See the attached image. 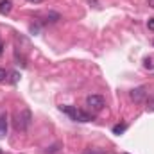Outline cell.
<instances>
[{
    "label": "cell",
    "mask_w": 154,
    "mask_h": 154,
    "mask_svg": "<svg viewBox=\"0 0 154 154\" xmlns=\"http://www.w3.org/2000/svg\"><path fill=\"white\" fill-rule=\"evenodd\" d=\"M5 79H7V72H5L4 68H0V82H2V81H5Z\"/></svg>",
    "instance_id": "8"
},
{
    "label": "cell",
    "mask_w": 154,
    "mask_h": 154,
    "mask_svg": "<svg viewBox=\"0 0 154 154\" xmlns=\"http://www.w3.org/2000/svg\"><path fill=\"white\" fill-rule=\"evenodd\" d=\"M147 27H149L151 31H154V18H149V22H147Z\"/></svg>",
    "instance_id": "9"
},
{
    "label": "cell",
    "mask_w": 154,
    "mask_h": 154,
    "mask_svg": "<svg viewBox=\"0 0 154 154\" xmlns=\"http://www.w3.org/2000/svg\"><path fill=\"white\" fill-rule=\"evenodd\" d=\"M125 154H127V152H125Z\"/></svg>",
    "instance_id": "15"
},
{
    "label": "cell",
    "mask_w": 154,
    "mask_h": 154,
    "mask_svg": "<svg viewBox=\"0 0 154 154\" xmlns=\"http://www.w3.org/2000/svg\"><path fill=\"white\" fill-rule=\"evenodd\" d=\"M145 97H147V90H145V86H138V88H134V90L131 91V99H133L134 102H143Z\"/></svg>",
    "instance_id": "4"
},
{
    "label": "cell",
    "mask_w": 154,
    "mask_h": 154,
    "mask_svg": "<svg viewBox=\"0 0 154 154\" xmlns=\"http://www.w3.org/2000/svg\"><path fill=\"white\" fill-rule=\"evenodd\" d=\"M86 104H88V108H90L91 111H100V109L106 106L102 95H90V97L86 99Z\"/></svg>",
    "instance_id": "3"
},
{
    "label": "cell",
    "mask_w": 154,
    "mask_h": 154,
    "mask_svg": "<svg viewBox=\"0 0 154 154\" xmlns=\"http://www.w3.org/2000/svg\"><path fill=\"white\" fill-rule=\"evenodd\" d=\"M2 48H4V45H2V41H0V56H2Z\"/></svg>",
    "instance_id": "13"
},
{
    "label": "cell",
    "mask_w": 154,
    "mask_h": 154,
    "mask_svg": "<svg viewBox=\"0 0 154 154\" xmlns=\"http://www.w3.org/2000/svg\"><path fill=\"white\" fill-rule=\"evenodd\" d=\"M31 122H32V115H31V109H22L18 115H16V129L18 131H27L31 127Z\"/></svg>",
    "instance_id": "1"
},
{
    "label": "cell",
    "mask_w": 154,
    "mask_h": 154,
    "mask_svg": "<svg viewBox=\"0 0 154 154\" xmlns=\"http://www.w3.org/2000/svg\"><path fill=\"white\" fill-rule=\"evenodd\" d=\"M125 127H127L125 124H120V125H115V127H113V133H115V134H120V133H124V131H125Z\"/></svg>",
    "instance_id": "7"
},
{
    "label": "cell",
    "mask_w": 154,
    "mask_h": 154,
    "mask_svg": "<svg viewBox=\"0 0 154 154\" xmlns=\"http://www.w3.org/2000/svg\"><path fill=\"white\" fill-rule=\"evenodd\" d=\"M61 111H65L66 115H70L74 120H79V122H90L91 116L81 109H75V108H70V106H61Z\"/></svg>",
    "instance_id": "2"
},
{
    "label": "cell",
    "mask_w": 154,
    "mask_h": 154,
    "mask_svg": "<svg viewBox=\"0 0 154 154\" xmlns=\"http://www.w3.org/2000/svg\"><path fill=\"white\" fill-rule=\"evenodd\" d=\"M149 7H152L154 9V0H149Z\"/></svg>",
    "instance_id": "11"
},
{
    "label": "cell",
    "mask_w": 154,
    "mask_h": 154,
    "mask_svg": "<svg viewBox=\"0 0 154 154\" xmlns=\"http://www.w3.org/2000/svg\"><path fill=\"white\" fill-rule=\"evenodd\" d=\"M152 108H154V102H152Z\"/></svg>",
    "instance_id": "14"
},
{
    "label": "cell",
    "mask_w": 154,
    "mask_h": 154,
    "mask_svg": "<svg viewBox=\"0 0 154 154\" xmlns=\"http://www.w3.org/2000/svg\"><path fill=\"white\" fill-rule=\"evenodd\" d=\"M16 81H18V74L13 72V74H11V82H16Z\"/></svg>",
    "instance_id": "10"
},
{
    "label": "cell",
    "mask_w": 154,
    "mask_h": 154,
    "mask_svg": "<svg viewBox=\"0 0 154 154\" xmlns=\"http://www.w3.org/2000/svg\"><path fill=\"white\" fill-rule=\"evenodd\" d=\"M13 9V2L11 0H0V14H9Z\"/></svg>",
    "instance_id": "5"
},
{
    "label": "cell",
    "mask_w": 154,
    "mask_h": 154,
    "mask_svg": "<svg viewBox=\"0 0 154 154\" xmlns=\"http://www.w3.org/2000/svg\"><path fill=\"white\" fill-rule=\"evenodd\" d=\"M29 2H31V4H39L41 0H29Z\"/></svg>",
    "instance_id": "12"
},
{
    "label": "cell",
    "mask_w": 154,
    "mask_h": 154,
    "mask_svg": "<svg viewBox=\"0 0 154 154\" xmlns=\"http://www.w3.org/2000/svg\"><path fill=\"white\" fill-rule=\"evenodd\" d=\"M7 133V113H2L0 115V138L5 136Z\"/></svg>",
    "instance_id": "6"
}]
</instances>
